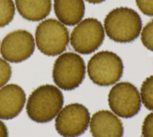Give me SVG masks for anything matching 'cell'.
I'll return each mask as SVG.
<instances>
[{
    "label": "cell",
    "instance_id": "obj_8",
    "mask_svg": "<svg viewBox=\"0 0 153 137\" xmlns=\"http://www.w3.org/2000/svg\"><path fill=\"white\" fill-rule=\"evenodd\" d=\"M90 112L83 105L73 103L62 108L55 120V128L63 137H77L88 128Z\"/></svg>",
    "mask_w": 153,
    "mask_h": 137
},
{
    "label": "cell",
    "instance_id": "obj_13",
    "mask_svg": "<svg viewBox=\"0 0 153 137\" xmlns=\"http://www.w3.org/2000/svg\"><path fill=\"white\" fill-rule=\"evenodd\" d=\"M15 6L19 14L30 21L45 19L51 10V0H15Z\"/></svg>",
    "mask_w": 153,
    "mask_h": 137
},
{
    "label": "cell",
    "instance_id": "obj_5",
    "mask_svg": "<svg viewBox=\"0 0 153 137\" xmlns=\"http://www.w3.org/2000/svg\"><path fill=\"white\" fill-rule=\"evenodd\" d=\"M123 63L115 53L102 50L94 54L87 64V73L91 81L99 86L115 84L121 78Z\"/></svg>",
    "mask_w": 153,
    "mask_h": 137
},
{
    "label": "cell",
    "instance_id": "obj_7",
    "mask_svg": "<svg viewBox=\"0 0 153 137\" xmlns=\"http://www.w3.org/2000/svg\"><path fill=\"white\" fill-rule=\"evenodd\" d=\"M111 109L118 116L129 118L136 115L141 108V98L137 88L128 82L115 84L108 94Z\"/></svg>",
    "mask_w": 153,
    "mask_h": 137
},
{
    "label": "cell",
    "instance_id": "obj_19",
    "mask_svg": "<svg viewBox=\"0 0 153 137\" xmlns=\"http://www.w3.org/2000/svg\"><path fill=\"white\" fill-rule=\"evenodd\" d=\"M139 10L144 14L153 16V0H135Z\"/></svg>",
    "mask_w": 153,
    "mask_h": 137
},
{
    "label": "cell",
    "instance_id": "obj_2",
    "mask_svg": "<svg viewBox=\"0 0 153 137\" xmlns=\"http://www.w3.org/2000/svg\"><path fill=\"white\" fill-rule=\"evenodd\" d=\"M103 28L111 40L118 43H129L140 35L142 21L133 9L120 7L112 9L106 14Z\"/></svg>",
    "mask_w": 153,
    "mask_h": 137
},
{
    "label": "cell",
    "instance_id": "obj_4",
    "mask_svg": "<svg viewBox=\"0 0 153 137\" xmlns=\"http://www.w3.org/2000/svg\"><path fill=\"white\" fill-rule=\"evenodd\" d=\"M85 70L83 58L75 52H67L59 55L54 61L52 77L59 88L69 91L81 84L85 78Z\"/></svg>",
    "mask_w": 153,
    "mask_h": 137
},
{
    "label": "cell",
    "instance_id": "obj_12",
    "mask_svg": "<svg viewBox=\"0 0 153 137\" xmlns=\"http://www.w3.org/2000/svg\"><path fill=\"white\" fill-rule=\"evenodd\" d=\"M54 11L61 23L74 26L82 20L85 4L83 0H54Z\"/></svg>",
    "mask_w": 153,
    "mask_h": 137
},
{
    "label": "cell",
    "instance_id": "obj_14",
    "mask_svg": "<svg viewBox=\"0 0 153 137\" xmlns=\"http://www.w3.org/2000/svg\"><path fill=\"white\" fill-rule=\"evenodd\" d=\"M140 94L145 107L153 111V75L146 78L142 82Z\"/></svg>",
    "mask_w": 153,
    "mask_h": 137
},
{
    "label": "cell",
    "instance_id": "obj_17",
    "mask_svg": "<svg viewBox=\"0 0 153 137\" xmlns=\"http://www.w3.org/2000/svg\"><path fill=\"white\" fill-rule=\"evenodd\" d=\"M11 74L12 70L8 62L0 57V88L8 82Z\"/></svg>",
    "mask_w": 153,
    "mask_h": 137
},
{
    "label": "cell",
    "instance_id": "obj_1",
    "mask_svg": "<svg viewBox=\"0 0 153 137\" xmlns=\"http://www.w3.org/2000/svg\"><path fill=\"white\" fill-rule=\"evenodd\" d=\"M64 103L60 90L51 84L41 85L29 95L26 103V112L33 121L45 123L54 118Z\"/></svg>",
    "mask_w": 153,
    "mask_h": 137
},
{
    "label": "cell",
    "instance_id": "obj_21",
    "mask_svg": "<svg viewBox=\"0 0 153 137\" xmlns=\"http://www.w3.org/2000/svg\"><path fill=\"white\" fill-rule=\"evenodd\" d=\"M86 1H87L89 3H91V4H99V3H101L103 1H105V0H85Z\"/></svg>",
    "mask_w": 153,
    "mask_h": 137
},
{
    "label": "cell",
    "instance_id": "obj_16",
    "mask_svg": "<svg viewBox=\"0 0 153 137\" xmlns=\"http://www.w3.org/2000/svg\"><path fill=\"white\" fill-rule=\"evenodd\" d=\"M140 40L143 45L153 52V19L149 21L142 29Z\"/></svg>",
    "mask_w": 153,
    "mask_h": 137
},
{
    "label": "cell",
    "instance_id": "obj_3",
    "mask_svg": "<svg viewBox=\"0 0 153 137\" xmlns=\"http://www.w3.org/2000/svg\"><path fill=\"white\" fill-rule=\"evenodd\" d=\"M35 44L39 50L47 56H56L62 53L69 42L67 28L55 19L42 20L36 26Z\"/></svg>",
    "mask_w": 153,
    "mask_h": 137
},
{
    "label": "cell",
    "instance_id": "obj_15",
    "mask_svg": "<svg viewBox=\"0 0 153 137\" xmlns=\"http://www.w3.org/2000/svg\"><path fill=\"white\" fill-rule=\"evenodd\" d=\"M15 10L13 0H0V28L5 26L12 21Z\"/></svg>",
    "mask_w": 153,
    "mask_h": 137
},
{
    "label": "cell",
    "instance_id": "obj_9",
    "mask_svg": "<svg viewBox=\"0 0 153 137\" xmlns=\"http://www.w3.org/2000/svg\"><path fill=\"white\" fill-rule=\"evenodd\" d=\"M35 38L25 29H17L9 32L0 44V52L8 62L19 63L28 59L35 47Z\"/></svg>",
    "mask_w": 153,
    "mask_h": 137
},
{
    "label": "cell",
    "instance_id": "obj_18",
    "mask_svg": "<svg viewBox=\"0 0 153 137\" xmlns=\"http://www.w3.org/2000/svg\"><path fill=\"white\" fill-rule=\"evenodd\" d=\"M142 137H153V112L145 118L142 126Z\"/></svg>",
    "mask_w": 153,
    "mask_h": 137
},
{
    "label": "cell",
    "instance_id": "obj_20",
    "mask_svg": "<svg viewBox=\"0 0 153 137\" xmlns=\"http://www.w3.org/2000/svg\"><path fill=\"white\" fill-rule=\"evenodd\" d=\"M0 137H8V131L6 125L0 119Z\"/></svg>",
    "mask_w": 153,
    "mask_h": 137
},
{
    "label": "cell",
    "instance_id": "obj_10",
    "mask_svg": "<svg viewBox=\"0 0 153 137\" xmlns=\"http://www.w3.org/2000/svg\"><path fill=\"white\" fill-rule=\"evenodd\" d=\"M93 137H123L124 127L117 115L108 110H99L93 114L90 121Z\"/></svg>",
    "mask_w": 153,
    "mask_h": 137
},
{
    "label": "cell",
    "instance_id": "obj_11",
    "mask_svg": "<svg viewBox=\"0 0 153 137\" xmlns=\"http://www.w3.org/2000/svg\"><path fill=\"white\" fill-rule=\"evenodd\" d=\"M26 103L23 88L15 84H6L0 88V119L10 120L17 117Z\"/></svg>",
    "mask_w": 153,
    "mask_h": 137
},
{
    "label": "cell",
    "instance_id": "obj_6",
    "mask_svg": "<svg viewBox=\"0 0 153 137\" xmlns=\"http://www.w3.org/2000/svg\"><path fill=\"white\" fill-rule=\"evenodd\" d=\"M105 34L102 23L96 18L89 17L81 20L75 25L69 35V41L76 52L88 55L102 45Z\"/></svg>",
    "mask_w": 153,
    "mask_h": 137
}]
</instances>
